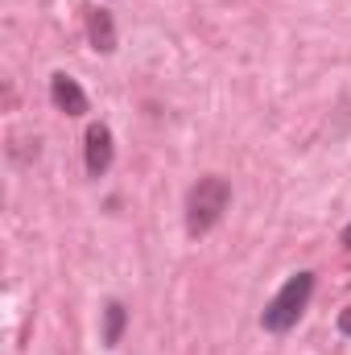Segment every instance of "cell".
Wrapping results in <instances>:
<instances>
[{"label": "cell", "mask_w": 351, "mask_h": 355, "mask_svg": "<svg viewBox=\"0 0 351 355\" xmlns=\"http://www.w3.org/2000/svg\"><path fill=\"white\" fill-rule=\"evenodd\" d=\"M91 42H95V50H112L116 46V29H112V17L108 12H91Z\"/></svg>", "instance_id": "8992f818"}, {"label": "cell", "mask_w": 351, "mask_h": 355, "mask_svg": "<svg viewBox=\"0 0 351 355\" xmlns=\"http://www.w3.org/2000/svg\"><path fill=\"white\" fill-rule=\"evenodd\" d=\"M50 95H54V103H58L62 112H71V116H83V112H87L83 87H79L75 79H67V75H54V79H50Z\"/></svg>", "instance_id": "277c9868"}, {"label": "cell", "mask_w": 351, "mask_h": 355, "mask_svg": "<svg viewBox=\"0 0 351 355\" xmlns=\"http://www.w3.org/2000/svg\"><path fill=\"white\" fill-rule=\"evenodd\" d=\"M124 327H128V310H124L120 302H112V306L103 310V343H108V347H116V343H120V335H124Z\"/></svg>", "instance_id": "5b68a950"}, {"label": "cell", "mask_w": 351, "mask_h": 355, "mask_svg": "<svg viewBox=\"0 0 351 355\" xmlns=\"http://www.w3.org/2000/svg\"><path fill=\"white\" fill-rule=\"evenodd\" d=\"M343 244H348V248H351V223H348V232H343Z\"/></svg>", "instance_id": "ba28073f"}, {"label": "cell", "mask_w": 351, "mask_h": 355, "mask_svg": "<svg viewBox=\"0 0 351 355\" xmlns=\"http://www.w3.org/2000/svg\"><path fill=\"white\" fill-rule=\"evenodd\" d=\"M112 166V132L103 124H91L87 128V170L95 178Z\"/></svg>", "instance_id": "3957f363"}, {"label": "cell", "mask_w": 351, "mask_h": 355, "mask_svg": "<svg viewBox=\"0 0 351 355\" xmlns=\"http://www.w3.org/2000/svg\"><path fill=\"white\" fill-rule=\"evenodd\" d=\"M310 289H314V277L310 272H298V277H289L285 285H281V293L264 306V331H289L293 322H298V314L306 310V302H310Z\"/></svg>", "instance_id": "7a4b0ae2"}, {"label": "cell", "mask_w": 351, "mask_h": 355, "mask_svg": "<svg viewBox=\"0 0 351 355\" xmlns=\"http://www.w3.org/2000/svg\"><path fill=\"white\" fill-rule=\"evenodd\" d=\"M339 327H343V331H348V335H351V310H348V314H343V318H339Z\"/></svg>", "instance_id": "52a82bcc"}, {"label": "cell", "mask_w": 351, "mask_h": 355, "mask_svg": "<svg viewBox=\"0 0 351 355\" xmlns=\"http://www.w3.org/2000/svg\"><path fill=\"white\" fill-rule=\"evenodd\" d=\"M228 202H232V186H228V178H215V174L198 178V186H194L190 198H186V227H190V236L211 232V227L223 219Z\"/></svg>", "instance_id": "6da1fadb"}]
</instances>
